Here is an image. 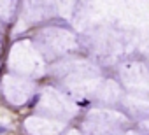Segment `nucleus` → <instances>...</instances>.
Here are the masks:
<instances>
[{
	"instance_id": "nucleus-1",
	"label": "nucleus",
	"mask_w": 149,
	"mask_h": 135,
	"mask_svg": "<svg viewBox=\"0 0 149 135\" xmlns=\"http://www.w3.org/2000/svg\"><path fill=\"white\" fill-rule=\"evenodd\" d=\"M0 132H6V128H2V126H0Z\"/></svg>"
}]
</instances>
